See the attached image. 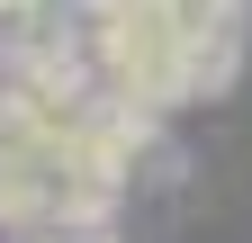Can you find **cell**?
<instances>
[{
  "mask_svg": "<svg viewBox=\"0 0 252 243\" xmlns=\"http://www.w3.org/2000/svg\"><path fill=\"white\" fill-rule=\"evenodd\" d=\"M117 180H90V171H63L54 180V225H63V243H90V234H108L117 225Z\"/></svg>",
  "mask_w": 252,
  "mask_h": 243,
  "instance_id": "cell-1",
  "label": "cell"
},
{
  "mask_svg": "<svg viewBox=\"0 0 252 243\" xmlns=\"http://www.w3.org/2000/svg\"><path fill=\"white\" fill-rule=\"evenodd\" d=\"M0 225H9V234L54 225V171H36V162H0Z\"/></svg>",
  "mask_w": 252,
  "mask_h": 243,
  "instance_id": "cell-2",
  "label": "cell"
},
{
  "mask_svg": "<svg viewBox=\"0 0 252 243\" xmlns=\"http://www.w3.org/2000/svg\"><path fill=\"white\" fill-rule=\"evenodd\" d=\"M90 243H117V234H90Z\"/></svg>",
  "mask_w": 252,
  "mask_h": 243,
  "instance_id": "cell-3",
  "label": "cell"
},
{
  "mask_svg": "<svg viewBox=\"0 0 252 243\" xmlns=\"http://www.w3.org/2000/svg\"><path fill=\"white\" fill-rule=\"evenodd\" d=\"M27 243H54V234H27Z\"/></svg>",
  "mask_w": 252,
  "mask_h": 243,
  "instance_id": "cell-4",
  "label": "cell"
}]
</instances>
